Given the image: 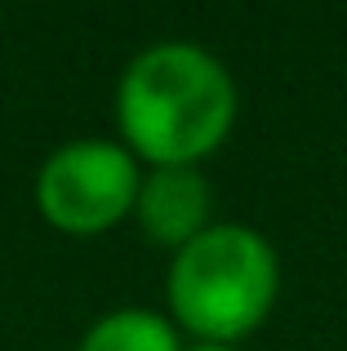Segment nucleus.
I'll list each match as a JSON object with an SVG mask.
<instances>
[{
	"instance_id": "f257e3e1",
	"label": "nucleus",
	"mask_w": 347,
	"mask_h": 351,
	"mask_svg": "<svg viewBox=\"0 0 347 351\" xmlns=\"http://www.w3.org/2000/svg\"><path fill=\"white\" fill-rule=\"evenodd\" d=\"M241 112L223 58L191 40H160L134 53L116 85L121 143L147 169L200 165L227 143Z\"/></svg>"
},
{
	"instance_id": "f03ea898",
	"label": "nucleus",
	"mask_w": 347,
	"mask_h": 351,
	"mask_svg": "<svg viewBox=\"0 0 347 351\" xmlns=\"http://www.w3.org/2000/svg\"><path fill=\"white\" fill-rule=\"evenodd\" d=\"M280 298V258L245 223H214L169 258V320L196 343L236 347L272 316Z\"/></svg>"
},
{
	"instance_id": "7ed1b4c3",
	"label": "nucleus",
	"mask_w": 347,
	"mask_h": 351,
	"mask_svg": "<svg viewBox=\"0 0 347 351\" xmlns=\"http://www.w3.org/2000/svg\"><path fill=\"white\" fill-rule=\"evenodd\" d=\"M143 169L125 143L76 138L49 152L36 173V209L62 236H103L134 218Z\"/></svg>"
},
{
	"instance_id": "20e7f679",
	"label": "nucleus",
	"mask_w": 347,
	"mask_h": 351,
	"mask_svg": "<svg viewBox=\"0 0 347 351\" xmlns=\"http://www.w3.org/2000/svg\"><path fill=\"white\" fill-rule=\"evenodd\" d=\"M214 191L200 165H165V169H147L139 182V200H134V223L152 245L178 254L191 245L205 227H214Z\"/></svg>"
},
{
	"instance_id": "39448f33",
	"label": "nucleus",
	"mask_w": 347,
	"mask_h": 351,
	"mask_svg": "<svg viewBox=\"0 0 347 351\" xmlns=\"http://www.w3.org/2000/svg\"><path fill=\"white\" fill-rule=\"evenodd\" d=\"M80 351H182V338L169 311L116 307L85 329Z\"/></svg>"
},
{
	"instance_id": "423d86ee",
	"label": "nucleus",
	"mask_w": 347,
	"mask_h": 351,
	"mask_svg": "<svg viewBox=\"0 0 347 351\" xmlns=\"http://www.w3.org/2000/svg\"><path fill=\"white\" fill-rule=\"evenodd\" d=\"M182 351H236V347H227V343H196V347H182Z\"/></svg>"
}]
</instances>
